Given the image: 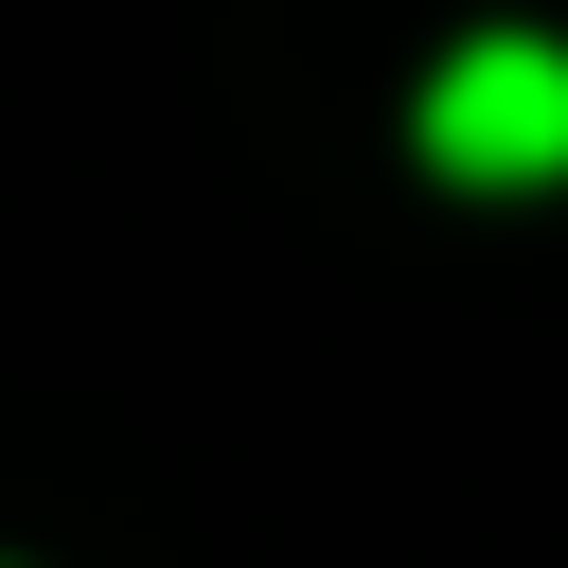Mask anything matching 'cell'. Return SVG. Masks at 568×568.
<instances>
[{
	"instance_id": "1",
	"label": "cell",
	"mask_w": 568,
	"mask_h": 568,
	"mask_svg": "<svg viewBox=\"0 0 568 568\" xmlns=\"http://www.w3.org/2000/svg\"><path fill=\"white\" fill-rule=\"evenodd\" d=\"M426 160L444 178H568V53L550 36H462L426 71Z\"/></svg>"
}]
</instances>
